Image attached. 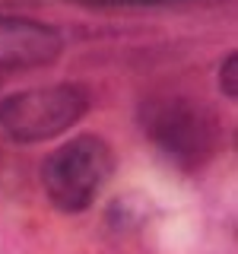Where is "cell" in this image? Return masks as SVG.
I'll return each mask as SVG.
<instances>
[{
    "instance_id": "obj_1",
    "label": "cell",
    "mask_w": 238,
    "mask_h": 254,
    "mask_svg": "<svg viewBox=\"0 0 238 254\" xmlns=\"http://www.w3.org/2000/svg\"><path fill=\"white\" fill-rule=\"evenodd\" d=\"M143 130L178 169H203L219 153L222 127L210 108L187 95L149 99L143 105Z\"/></svg>"
},
{
    "instance_id": "obj_2",
    "label": "cell",
    "mask_w": 238,
    "mask_h": 254,
    "mask_svg": "<svg viewBox=\"0 0 238 254\" xmlns=\"http://www.w3.org/2000/svg\"><path fill=\"white\" fill-rule=\"evenodd\" d=\"M115 172V149L95 133L60 143L42 165V188L60 213H83L102 197Z\"/></svg>"
},
{
    "instance_id": "obj_3",
    "label": "cell",
    "mask_w": 238,
    "mask_h": 254,
    "mask_svg": "<svg viewBox=\"0 0 238 254\" xmlns=\"http://www.w3.org/2000/svg\"><path fill=\"white\" fill-rule=\"evenodd\" d=\"M89 89L76 83H51L13 92L0 102V127L16 143H42L67 133L89 111Z\"/></svg>"
},
{
    "instance_id": "obj_4",
    "label": "cell",
    "mask_w": 238,
    "mask_h": 254,
    "mask_svg": "<svg viewBox=\"0 0 238 254\" xmlns=\"http://www.w3.org/2000/svg\"><path fill=\"white\" fill-rule=\"evenodd\" d=\"M63 51V38L48 22L26 16H0V73L51 67Z\"/></svg>"
},
{
    "instance_id": "obj_5",
    "label": "cell",
    "mask_w": 238,
    "mask_h": 254,
    "mask_svg": "<svg viewBox=\"0 0 238 254\" xmlns=\"http://www.w3.org/2000/svg\"><path fill=\"white\" fill-rule=\"evenodd\" d=\"M235 64H238V54H229V58L222 61V67H219V86H222V92H226L229 99H235V95H238V86H235Z\"/></svg>"
},
{
    "instance_id": "obj_6",
    "label": "cell",
    "mask_w": 238,
    "mask_h": 254,
    "mask_svg": "<svg viewBox=\"0 0 238 254\" xmlns=\"http://www.w3.org/2000/svg\"><path fill=\"white\" fill-rule=\"evenodd\" d=\"M89 3H124V6H143V3H175V0H89Z\"/></svg>"
}]
</instances>
